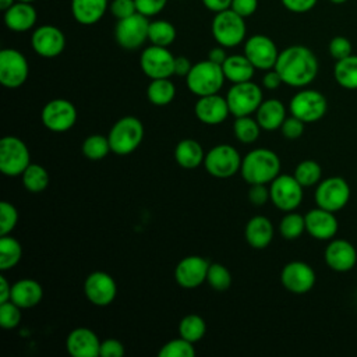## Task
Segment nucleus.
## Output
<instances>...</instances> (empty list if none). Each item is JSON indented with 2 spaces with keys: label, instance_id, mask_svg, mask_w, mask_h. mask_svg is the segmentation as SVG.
<instances>
[{
  "label": "nucleus",
  "instance_id": "nucleus-1",
  "mask_svg": "<svg viewBox=\"0 0 357 357\" xmlns=\"http://www.w3.org/2000/svg\"><path fill=\"white\" fill-rule=\"evenodd\" d=\"M273 68L279 73L283 84L294 88H304L317 78L319 64L310 47L291 45L279 52Z\"/></svg>",
  "mask_w": 357,
  "mask_h": 357
},
{
  "label": "nucleus",
  "instance_id": "nucleus-2",
  "mask_svg": "<svg viewBox=\"0 0 357 357\" xmlns=\"http://www.w3.org/2000/svg\"><path fill=\"white\" fill-rule=\"evenodd\" d=\"M240 173L250 185L271 184L280 174V159L271 149H252L243 158Z\"/></svg>",
  "mask_w": 357,
  "mask_h": 357
},
{
  "label": "nucleus",
  "instance_id": "nucleus-3",
  "mask_svg": "<svg viewBox=\"0 0 357 357\" xmlns=\"http://www.w3.org/2000/svg\"><path fill=\"white\" fill-rule=\"evenodd\" d=\"M225 79L226 77L222 66L206 59L192 64L185 77V84L194 95L206 96L218 93L222 89Z\"/></svg>",
  "mask_w": 357,
  "mask_h": 357
},
{
  "label": "nucleus",
  "instance_id": "nucleus-4",
  "mask_svg": "<svg viewBox=\"0 0 357 357\" xmlns=\"http://www.w3.org/2000/svg\"><path fill=\"white\" fill-rule=\"evenodd\" d=\"M109 144L113 153L124 156L134 152L144 138V126L134 116L119 119L109 131Z\"/></svg>",
  "mask_w": 357,
  "mask_h": 357
},
{
  "label": "nucleus",
  "instance_id": "nucleus-5",
  "mask_svg": "<svg viewBox=\"0 0 357 357\" xmlns=\"http://www.w3.org/2000/svg\"><path fill=\"white\" fill-rule=\"evenodd\" d=\"M212 36L223 47H234L244 42L247 33L245 18L231 8L216 13L211 24Z\"/></svg>",
  "mask_w": 357,
  "mask_h": 357
},
{
  "label": "nucleus",
  "instance_id": "nucleus-6",
  "mask_svg": "<svg viewBox=\"0 0 357 357\" xmlns=\"http://www.w3.org/2000/svg\"><path fill=\"white\" fill-rule=\"evenodd\" d=\"M350 195L351 190L349 183L340 176H332L317 184L314 199L317 206L336 213L347 205Z\"/></svg>",
  "mask_w": 357,
  "mask_h": 357
},
{
  "label": "nucleus",
  "instance_id": "nucleus-7",
  "mask_svg": "<svg viewBox=\"0 0 357 357\" xmlns=\"http://www.w3.org/2000/svg\"><path fill=\"white\" fill-rule=\"evenodd\" d=\"M31 165L29 149L22 139L6 135L0 139V172L6 176H21Z\"/></svg>",
  "mask_w": 357,
  "mask_h": 357
},
{
  "label": "nucleus",
  "instance_id": "nucleus-8",
  "mask_svg": "<svg viewBox=\"0 0 357 357\" xmlns=\"http://www.w3.org/2000/svg\"><path fill=\"white\" fill-rule=\"evenodd\" d=\"M241 156L238 151L229 144H219L205 153L204 166L206 172L216 178H227L240 172Z\"/></svg>",
  "mask_w": 357,
  "mask_h": 357
},
{
  "label": "nucleus",
  "instance_id": "nucleus-9",
  "mask_svg": "<svg viewBox=\"0 0 357 357\" xmlns=\"http://www.w3.org/2000/svg\"><path fill=\"white\" fill-rule=\"evenodd\" d=\"M226 100L230 109V114L236 117L250 116L257 112L264 100L261 88L252 81L233 84L227 91Z\"/></svg>",
  "mask_w": 357,
  "mask_h": 357
},
{
  "label": "nucleus",
  "instance_id": "nucleus-10",
  "mask_svg": "<svg viewBox=\"0 0 357 357\" xmlns=\"http://www.w3.org/2000/svg\"><path fill=\"white\" fill-rule=\"evenodd\" d=\"M148 17L135 13L127 18L119 20L114 28V39L117 45L126 50L139 49L148 40Z\"/></svg>",
  "mask_w": 357,
  "mask_h": 357
},
{
  "label": "nucleus",
  "instance_id": "nucleus-11",
  "mask_svg": "<svg viewBox=\"0 0 357 357\" xmlns=\"http://www.w3.org/2000/svg\"><path fill=\"white\" fill-rule=\"evenodd\" d=\"M289 109L293 116L304 123H315L325 116L328 100L319 91L301 89L293 95Z\"/></svg>",
  "mask_w": 357,
  "mask_h": 357
},
{
  "label": "nucleus",
  "instance_id": "nucleus-12",
  "mask_svg": "<svg viewBox=\"0 0 357 357\" xmlns=\"http://www.w3.org/2000/svg\"><path fill=\"white\" fill-rule=\"evenodd\" d=\"M303 185L290 174H279L269 185V195L272 204L283 211L291 212L297 209L303 201Z\"/></svg>",
  "mask_w": 357,
  "mask_h": 357
},
{
  "label": "nucleus",
  "instance_id": "nucleus-13",
  "mask_svg": "<svg viewBox=\"0 0 357 357\" xmlns=\"http://www.w3.org/2000/svg\"><path fill=\"white\" fill-rule=\"evenodd\" d=\"M174 59L167 47L151 45L142 50L139 67L151 79L170 78L174 74Z\"/></svg>",
  "mask_w": 357,
  "mask_h": 357
},
{
  "label": "nucleus",
  "instance_id": "nucleus-14",
  "mask_svg": "<svg viewBox=\"0 0 357 357\" xmlns=\"http://www.w3.org/2000/svg\"><path fill=\"white\" fill-rule=\"evenodd\" d=\"M77 109L67 99H52L49 100L40 113L42 124L53 132L68 131L77 123Z\"/></svg>",
  "mask_w": 357,
  "mask_h": 357
},
{
  "label": "nucleus",
  "instance_id": "nucleus-15",
  "mask_svg": "<svg viewBox=\"0 0 357 357\" xmlns=\"http://www.w3.org/2000/svg\"><path fill=\"white\" fill-rule=\"evenodd\" d=\"M29 74L26 57L17 49H3L0 52V82L3 86L14 89L21 86Z\"/></svg>",
  "mask_w": 357,
  "mask_h": 357
},
{
  "label": "nucleus",
  "instance_id": "nucleus-16",
  "mask_svg": "<svg viewBox=\"0 0 357 357\" xmlns=\"http://www.w3.org/2000/svg\"><path fill=\"white\" fill-rule=\"evenodd\" d=\"M244 54L257 70L268 71L275 67L279 50L269 36L258 33L245 40Z\"/></svg>",
  "mask_w": 357,
  "mask_h": 357
},
{
  "label": "nucleus",
  "instance_id": "nucleus-17",
  "mask_svg": "<svg viewBox=\"0 0 357 357\" xmlns=\"http://www.w3.org/2000/svg\"><path fill=\"white\" fill-rule=\"evenodd\" d=\"M280 282L287 291L294 294H305L314 287L317 275L312 266L307 262L291 261L282 268Z\"/></svg>",
  "mask_w": 357,
  "mask_h": 357
},
{
  "label": "nucleus",
  "instance_id": "nucleus-18",
  "mask_svg": "<svg viewBox=\"0 0 357 357\" xmlns=\"http://www.w3.org/2000/svg\"><path fill=\"white\" fill-rule=\"evenodd\" d=\"M31 46L36 54L45 59H53L63 53L66 47V36L56 25H40L31 35Z\"/></svg>",
  "mask_w": 357,
  "mask_h": 357
},
{
  "label": "nucleus",
  "instance_id": "nucleus-19",
  "mask_svg": "<svg viewBox=\"0 0 357 357\" xmlns=\"http://www.w3.org/2000/svg\"><path fill=\"white\" fill-rule=\"evenodd\" d=\"M84 293L91 304L96 307H106L114 301L117 284L109 273L95 271L86 276L84 282Z\"/></svg>",
  "mask_w": 357,
  "mask_h": 357
},
{
  "label": "nucleus",
  "instance_id": "nucleus-20",
  "mask_svg": "<svg viewBox=\"0 0 357 357\" xmlns=\"http://www.w3.org/2000/svg\"><path fill=\"white\" fill-rule=\"evenodd\" d=\"M324 259L333 272L344 273L351 271L357 264V250L346 238H332L324 251Z\"/></svg>",
  "mask_w": 357,
  "mask_h": 357
},
{
  "label": "nucleus",
  "instance_id": "nucleus-21",
  "mask_svg": "<svg viewBox=\"0 0 357 357\" xmlns=\"http://www.w3.org/2000/svg\"><path fill=\"white\" fill-rule=\"evenodd\" d=\"M209 262L199 255L184 257L174 268V280L184 289H195L206 282Z\"/></svg>",
  "mask_w": 357,
  "mask_h": 357
},
{
  "label": "nucleus",
  "instance_id": "nucleus-22",
  "mask_svg": "<svg viewBox=\"0 0 357 357\" xmlns=\"http://www.w3.org/2000/svg\"><path fill=\"white\" fill-rule=\"evenodd\" d=\"M305 231L317 240L321 241H328L335 238L337 230H339V223L335 216V212L326 211L324 208H314L310 209L305 215Z\"/></svg>",
  "mask_w": 357,
  "mask_h": 357
},
{
  "label": "nucleus",
  "instance_id": "nucleus-23",
  "mask_svg": "<svg viewBox=\"0 0 357 357\" xmlns=\"http://www.w3.org/2000/svg\"><path fill=\"white\" fill-rule=\"evenodd\" d=\"M194 113L201 123L208 126H216L227 119V116L230 114V109L226 98L213 93L199 96L194 106Z\"/></svg>",
  "mask_w": 357,
  "mask_h": 357
},
{
  "label": "nucleus",
  "instance_id": "nucleus-24",
  "mask_svg": "<svg viewBox=\"0 0 357 357\" xmlns=\"http://www.w3.org/2000/svg\"><path fill=\"white\" fill-rule=\"evenodd\" d=\"M66 349L73 357H98L100 340L89 328H75L66 339Z\"/></svg>",
  "mask_w": 357,
  "mask_h": 357
},
{
  "label": "nucleus",
  "instance_id": "nucleus-25",
  "mask_svg": "<svg viewBox=\"0 0 357 357\" xmlns=\"http://www.w3.org/2000/svg\"><path fill=\"white\" fill-rule=\"evenodd\" d=\"M38 21L36 8L28 1H15L4 11V24L13 32L31 31Z\"/></svg>",
  "mask_w": 357,
  "mask_h": 357
},
{
  "label": "nucleus",
  "instance_id": "nucleus-26",
  "mask_svg": "<svg viewBox=\"0 0 357 357\" xmlns=\"http://www.w3.org/2000/svg\"><path fill=\"white\" fill-rule=\"evenodd\" d=\"M109 4V0H71V15L81 25H93L103 18Z\"/></svg>",
  "mask_w": 357,
  "mask_h": 357
},
{
  "label": "nucleus",
  "instance_id": "nucleus-27",
  "mask_svg": "<svg viewBox=\"0 0 357 357\" xmlns=\"http://www.w3.org/2000/svg\"><path fill=\"white\" fill-rule=\"evenodd\" d=\"M245 241L255 250L266 248L273 238L272 222L265 216H254L248 220L244 229Z\"/></svg>",
  "mask_w": 357,
  "mask_h": 357
},
{
  "label": "nucleus",
  "instance_id": "nucleus-28",
  "mask_svg": "<svg viewBox=\"0 0 357 357\" xmlns=\"http://www.w3.org/2000/svg\"><path fill=\"white\" fill-rule=\"evenodd\" d=\"M43 297V290L39 282L25 278L20 279L11 286V301L24 308H32L40 303Z\"/></svg>",
  "mask_w": 357,
  "mask_h": 357
},
{
  "label": "nucleus",
  "instance_id": "nucleus-29",
  "mask_svg": "<svg viewBox=\"0 0 357 357\" xmlns=\"http://www.w3.org/2000/svg\"><path fill=\"white\" fill-rule=\"evenodd\" d=\"M257 121L262 130L273 131L280 128L286 119V107L279 99H266L262 100L257 109Z\"/></svg>",
  "mask_w": 357,
  "mask_h": 357
},
{
  "label": "nucleus",
  "instance_id": "nucleus-30",
  "mask_svg": "<svg viewBox=\"0 0 357 357\" xmlns=\"http://www.w3.org/2000/svg\"><path fill=\"white\" fill-rule=\"evenodd\" d=\"M222 68L226 79L231 84L251 81V78L254 77V71L257 70L252 63L245 57V54L227 56V59L222 64Z\"/></svg>",
  "mask_w": 357,
  "mask_h": 357
},
{
  "label": "nucleus",
  "instance_id": "nucleus-31",
  "mask_svg": "<svg viewBox=\"0 0 357 357\" xmlns=\"http://www.w3.org/2000/svg\"><path fill=\"white\" fill-rule=\"evenodd\" d=\"M174 159L183 169H197L204 163L205 153L198 141L187 138L176 145Z\"/></svg>",
  "mask_w": 357,
  "mask_h": 357
},
{
  "label": "nucleus",
  "instance_id": "nucleus-32",
  "mask_svg": "<svg viewBox=\"0 0 357 357\" xmlns=\"http://www.w3.org/2000/svg\"><path fill=\"white\" fill-rule=\"evenodd\" d=\"M333 77L337 85L344 89H357V54H350L342 60H336Z\"/></svg>",
  "mask_w": 357,
  "mask_h": 357
},
{
  "label": "nucleus",
  "instance_id": "nucleus-33",
  "mask_svg": "<svg viewBox=\"0 0 357 357\" xmlns=\"http://www.w3.org/2000/svg\"><path fill=\"white\" fill-rule=\"evenodd\" d=\"M148 100L155 106H166L176 96L174 84L169 78L151 79L146 88Z\"/></svg>",
  "mask_w": 357,
  "mask_h": 357
},
{
  "label": "nucleus",
  "instance_id": "nucleus-34",
  "mask_svg": "<svg viewBox=\"0 0 357 357\" xmlns=\"http://www.w3.org/2000/svg\"><path fill=\"white\" fill-rule=\"evenodd\" d=\"M176 35H177V32L172 22H169L166 20L149 21L148 40L151 42V45L169 47L174 42Z\"/></svg>",
  "mask_w": 357,
  "mask_h": 357
},
{
  "label": "nucleus",
  "instance_id": "nucleus-35",
  "mask_svg": "<svg viewBox=\"0 0 357 357\" xmlns=\"http://www.w3.org/2000/svg\"><path fill=\"white\" fill-rule=\"evenodd\" d=\"M22 257V247L20 241L10 234L0 237V269H13Z\"/></svg>",
  "mask_w": 357,
  "mask_h": 357
},
{
  "label": "nucleus",
  "instance_id": "nucleus-36",
  "mask_svg": "<svg viewBox=\"0 0 357 357\" xmlns=\"http://www.w3.org/2000/svg\"><path fill=\"white\" fill-rule=\"evenodd\" d=\"M21 177L24 187L33 194L45 191L49 185V173L43 166L38 163H31L21 174Z\"/></svg>",
  "mask_w": 357,
  "mask_h": 357
},
{
  "label": "nucleus",
  "instance_id": "nucleus-37",
  "mask_svg": "<svg viewBox=\"0 0 357 357\" xmlns=\"http://www.w3.org/2000/svg\"><path fill=\"white\" fill-rule=\"evenodd\" d=\"M206 324L198 314L185 315L178 324V335L191 343L201 340L205 336Z\"/></svg>",
  "mask_w": 357,
  "mask_h": 357
},
{
  "label": "nucleus",
  "instance_id": "nucleus-38",
  "mask_svg": "<svg viewBox=\"0 0 357 357\" xmlns=\"http://www.w3.org/2000/svg\"><path fill=\"white\" fill-rule=\"evenodd\" d=\"M293 176L303 187H311L322 180V169L318 162L312 159H305L296 166Z\"/></svg>",
  "mask_w": 357,
  "mask_h": 357
},
{
  "label": "nucleus",
  "instance_id": "nucleus-39",
  "mask_svg": "<svg viewBox=\"0 0 357 357\" xmlns=\"http://www.w3.org/2000/svg\"><path fill=\"white\" fill-rule=\"evenodd\" d=\"M261 126L258 124L257 119L254 120L250 116H241L236 117V121L233 124V132L236 138L243 144H252L259 137Z\"/></svg>",
  "mask_w": 357,
  "mask_h": 357
},
{
  "label": "nucleus",
  "instance_id": "nucleus-40",
  "mask_svg": "<svg viewBox=\"0 0 357 357\" xmlns=\"http://www.w3.org/2000/svg\"><path fill=\"white\" fill-rule=\"evenodd\" d=\"M109 138L100 134H92L82 142V153L89 160H100L110 152Z\"/></svg>",
  "mask_w": 357,
  "mask_h": 357
},
{
  "label": "nucleus",
  "instance_id": "nucleus-41",
  "mask_svg": "<svg viewBox=\"0 0 357 357\" xmlns=\"http://www.w3.org/2000/svg\"><path fill=\"white\" fill-rule=\"evenodd\" d=\"M279 231L283 238L286 240H296L305 231V219L303 215L291 211L287 212L280 223H279Z\"/></svg>",
  "mask_w": 357,
  "mask_h": 357
},
{
  "label": "nucleus",
  "instance_id": "nucleus-42",
  "mask_svg": "<svg viewBox=\"0 0 357 357\" xmlns=\"http://www.w3.org/2000/svg\"><path fill=\"white\" fill-rule=\"evenodd\" d=\"M206 283L216 291H225L231 284V273L222 264H209L206 273Z\"/></svg>",
  "mask_w": 357,
  "mask_h": 357
},
{
  "label": "nucleus",
  "instance_id": "nucleus-43",
  "mask_svg": "<svg viewBox=\"0 0 357 357\" xmlns=\"http://www.w3.org/2000/svg\"><path fill=\"white\" fill-rule=\"evenodd\" d=\"M160 357H194L195 356V349L191 342H188L184 337H177L166 342L160 350H159Z\"/></svg>",
  "mask_w": 357,
  "mask_h": 357
},
{
  "label": "nucleus",
  "instance_id": "nucleus-44",
  "mask_svg": "<svg viewBox=\"0 0 357 357\" xmlns=\"http://www.w3.org/2000/svg\"><path fill=\"white\" fill-rule=\"evenodd\" d=\"M21 310L22 308L11 300H8L6 303H0V326L3 329L17 328L22 318Z\"/></svg>",
  "mask_w": 357,
  "mask_h": 357
},
{
  "label": "nucleus",
  "instance_id": "nucleus-45",
  "mask_svg": "<svg viewBox=\"0 0 357 357\" xmlns=\"http://www.w3.org/2000/svg\"><path fill=\"white\" fill-rule=\"evenodd\" d=\"M18 222V212L15 206L7 201L0 204V234H10Z\"/></svg>",
  "mask_w": 357,
  "mask_h": 357
},
{
  "label": "nucleus",
  "instance_id": "nucleus-46",
  "mask_svg": "<svg viewBox=\"0 0 357 357\" xmlns=\"http://www.w3.org/2000/svg\"><path fill=\"white\" fill-rule=\"evenodd\" d=\"M328 50H329V54L335 60H342V59L353 54V45L346 36L339 35V36H335L331 39V42L328 45Z\"/></svg>",
  "mask_w": 357,
  "mask_h": 357
},
{
  "label": "nucleus",
  "instance_id": "nucleus-47",
  "mask_svg": "<svg viewBox=\"0 0 357 357\" xmlns=\"http://www.w3.org/2000/svg\"><path fill=\"white\" fill-rule=\"evenodd\" d=\"M304 126L305 123L300 119H297L296 116H290V117H286L283 124L280 126V131L283 134L284 138L287 139H297L303 135L304 132Z\"/></svg>",
  "mask_w": 357,
  "mask_h": 357
},
{
  "label": "nucleus",
  "instance_id": "nucleus-48",
  "mask_svg": "<svg viewBox=\"0 0 357 357\" xmlns=\"http://www.w3.org/2000/svg\"><path fill=\"white\" fill-rule=\"evenodd\" d=\"M109 11L119 21L135 14L137 6L134 0H112L109 4Z\"/></svg>",
  "mask_w": 357,
  "mask_h": 357
},
{
  "label": "nucleus",
  "instance_id": "nucleus-49",
  "mask_svg": "<svg viewBox=\"0 0 357 357\" xmlns=\"http://www.w3.org/2000/svg\"><path fill=\"white\" fill-rule=\"evenodd\" d=\"M137 6V13L145 17L158 15L167 4V0H134Z\"/></svg>",
  "mask_w": 357,
  "mask_h": 357
},
{
  "label": "nucleus",
  "instance_id": "nucleus-50",
  "mask_svg": "<svg viewBox=\"0 0 357 357\" xmlns=\"http://www.w3.org/2000/svg\"><path fill=\"white\" fill-rule=\"evenodd\" d=\"M248 199L255 206L265 205L266 201L271 199L269 188H266V184H251L248 190Z\"/></svg>",
  "mask_w": 357,
  "mask_h": 357
},
{
  "label": "nucleus",
  "instance_id": "nucleus-51",
  "mask_svg": "<svg viewBox=\"0 0 357 357\" xmlns=\"http://www.w3.org/2000/svg\"><path fill=\"white\" fill-rule=\"evenodd\" d=\"M124 354V344L117 339H106L100 342V357H121Z\"/></svg>",
  "mask_w": 357,
  "mask_h": 357
},
{
  "label": "nucleus",
  "instance_id": "nucleus-52",
  "mask_svg": "<svg viewBox=\"0 0 357 357\" xmlns=\"http://www.w3.org/2000/svg\"><path fill=\"white\" fill-rule=\"evenodd\" d=\"M230 8L238 15L247 18L252 15L258 8V0H231Z\"/></svg>",
  "mask_w": 357,
  "mask_h": 357
},
{
  "label": "nucleus",
  "instance_id": "nucleus-53",
  "mask_svg": "<svg viewBox=\"0 0 357 357\" xmlns=\"http://www.w3.org/2000/svg\"><path fill=\"white\" fill-rule=\"evenodd\" d=\"M283 7L291 13L303 14L312 10L318 0H280Z\"/></svg>",
  "mask_w": 357,
  "mask_h": 357
},
{
  "label": "nucleus",
  "instance_id": "nucleus-54",
  "mask_svg": "<svg viewBox=\"0 0 357 357\" xmlns=\"http://www.w3.org/2000/svg\"><path fill=\"white\" fill-rule=\"evenodd\" d=\"M282 84H283V81H282L279 73H278L275 68L268 70V71L265 73L264 78H262V85H264L266 89H271V91L278 89Z\"/></svg>",
  "mask_w": 357,
  "mask_h": 357
},
{
  "label": "nucleus",
  "instance_id": "nucleus-55",
  "mask_svg": "<svg viewBox=\"0 0 357 357\" xmlns=\"http://www.w3.org/2000/svg\"><path fill=\"white\" fill-rule=\"evenodd\" d=\"M192 67V63L190 61L188 57L185 56H177L174 59V74L180 75V77H187V74L190 73Z\"/></svg>",
  "mask_w": 357,
  "mask_h": 357
},
{
  "label": "nucleus",
  "instance_id": "nucleus-56",
  "mask_svg": "<svg viewBox=\"0 0 357 357\" xmlns=\"http://www.w3.org/2000/svg\"><path fill=\"white\" fill-rule=\"evenodd\" d=\"M202 4L206 10L212 13H220L225 10H229L231 6V0H202Z\"/></svg>",
  "mask_w": 357,
  "mask_h": 357
},
{
  "label": "nucleus",
  "instance_id": "nucleus-57",
  "mask_svg": "<svg viewBox=\"0 0 357 357\" xmlns=\"http://www.w3.org/2000/svg\"><path fill=\"white\" fill-rule=\"evenodd\" d=\"M225 49H226V47H223V46H220V45L212 47V49L208 52V60H211V61H213V63L222 66V64L225 63V60L227 59V54H226V50H225Z\"/></svg>",
  "mask_w": 357,
  "mask_h": 357
},
{
  "label": "nucleus",
  "instance_id": "nucleus-58",
  "mask_svg": "<svg viewBox=\"0 0 357 357\" xmlns=\"http://www.w3.org/2000/svg\"><path fill=\"white\" fill-rule=\"evenodd\" d=\"M11 286L4 275H0V303H6L11 298Z\"/></svg>",
  "mask_w": 357,
  "mask_h": 357
},
{
  "label": "nucleus",
  "instance_id": "nucleus-59",
  "mask_svg": "<svg viewBox=\"0 0 357 357\" xmlns=\"http://www.w3.org/2000/svg\"><path fill=\"white\" fill-rule=\"evenodd\" d=\"M15 1H17V0H0V8H1L3 11H6V10L10 8Z\"/></svg>",
  "mask_w": 357,
  "mask_h": 357
},
{
  "label": "nucleus",
  "instance_id": "nucleus-60",
  "mask_svg": "<svg viewBox=\"0 0 357 357\" xmlns=\"http://www.w3.org/2000/svg\"><path fill=\"white\" fill-rule=\"evenodd\" d=\"M331 3H333V4H343V3H346L347 0H329Z\"/></svg>",
  "mask_w": 357,
  "mask_h": 357
},
{
  "label": "nucleus",
  "instance_id": "nucleus-61",
  "mask_svg": "<svg viewBox=\"0 0 357 357\" xmlns=\"http://www.w3.org/2000/svg\"><path fill=\"white\" fill-rule=\"evenodd\" d=\"M18 1H28V3H33L35 0H18Z\"/></svg>",
  "mask_w": 357,
  "mask_h": 357
}]
</instances>
